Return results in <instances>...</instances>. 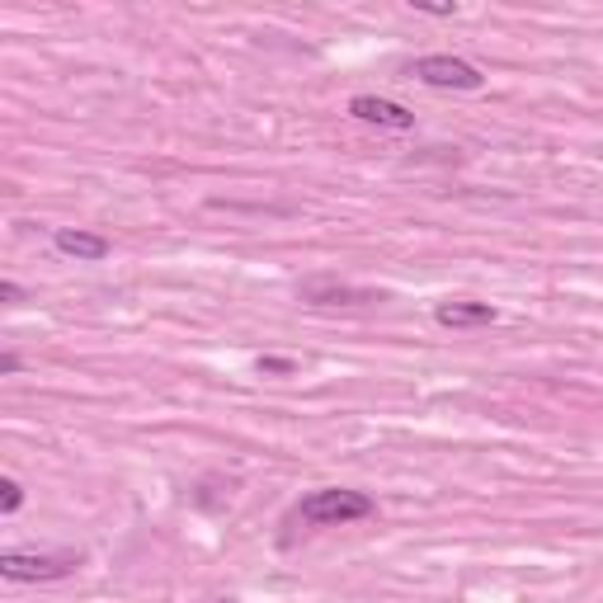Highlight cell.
<instances>
[{
    "label": "cell",
    "instance_id": "1",
    "mask_svg": "<svg viewBox=\"0 0 603 603\" xmlns=\"http://www.w3.org/2000/svg\"><path fill=\"white\" fill-rule=\"evenodd\" d=\"M372 514V500L364 491H344V485H325V491H311L302 505L293 509L297 524H311V528H335V524H354V519H368Z\"/></svg>",
    "mask_w": 603,
    "mask_h": 603
},
{
    "label": "cell",
    "instance_id": "2",
    "mask_svg": "<svg viewBox=\"0 0 603 603\" xmlns=\"http://www.w3.org/2000/svg\"><path fill=\"white\" fill-rule=\"evenodd\" d=\"M81 566L76 552H5L0 556V576L14 584H48V580H66Z\"/></svg>",
    "mask_w": 603,
    "mask_h": 603
},
{
    "label": "cell",
    "instance_id": "3",
    "mask_svg": "<svg viewBox=\"0 0 603 603\" xmlns=\"http://www.w3.org/2000/svg\"><path fill=\"white\" fill-rule=\"evenodd\" d=\"M415 81L434 85V90H481L485 76L471 62H457V57H420V62L410 66Z\"/></svg>",
    "mask_w": 603,
    "mask_h": 603
},
{
    "label": "cell",
    "instance_id": "4",
    "mask_svg": "<svg viewBox=\"0 0 603 603\" xmlns=\"http://www.w3.org/2000/svg\"><path fill=\"white\" fill-rule=\"evenodd\" d=\"M349 113L358 123H378V127H392V133H410L415 127V113L406 104H396V99H382V95H354Z\"/></svg>",
    "mask_w": 603,
    "mask_h": 603
},
{
    "label": "cell",
    "instance_id": "5",
    "mask_svg": "<svg viewBox=\"0 0 603 603\" xmlns=\"http://www.w3.org/2000/svg\"><path fill=\"white\" fill-rule=\"evenodd\" d=\"M52 246L62 250V255H71V260H85V264H99L109 255V241L104 236H95V232H71V226H57L52 232Z\"/></svg>",
    "mask_w": 603,
    "mask_h": 603
},
{
    "label": "cell",
    "instance_id": "6",
    "mask_svg": "<svg viewBox=\"0 0 603 603\" xmlns=\"http://www.w3.org/2000/svg\"><path fill=\"white\" fill-rule=\"evenodd\" d=\"M495 307L491 302H439L434 307V321L448 325V330H471V325H491L495 321Z\"/></svg>",
    "mask_w": 603,
    "mask_h": 603
},
{
    "label": "cell",
    "instance_id": "7",
    "mask_svg": "<svg viewBox=\"0 0 603 603\" xmlns=\"http://www.w3.org/2000/svg\"><path fill=\"white\" fill-rule=\"evenodd\" d=\"M20 505H24V485L14 477H5V481H0V514H14Z\"/></svg>",
    "mask_w": 603,
    "mask_h": 603
},
{
    "label": "cell",
    "instance_id": "8",
    "mask_svg": "<svg viewBox=\"0 0 603 603\" xmlns=\"http://www.w3.org/2000/svg\"><path fill=\"white\" fill-rule=\"evenodd\" d=\"M255 368H260V372H283V378H288V372H297L293 358H260Z\"/></svg>",
    "mask_w": 603,
    "mask_h": 603
},
{
    "label": "cell",
    "instance_id": "9",
    "mask_svg": "<svg viewBox=\"0 0 603 603\" xmlns=\"http://www.w3.org/2000/svg\"><path fill=\"white\" fill-rule=\"evenodd\" d=\"M0 302H10V307H14V302H24V288H20V283H0Z\"/></svg>",
    "mask_w": 603,
    "mask_h": 603
},
{
    "label": "cell",
    "instance_id": "10",
    "mask_svg": "<svg viewBox=\"0 0 603 603\" xmlns=\"http://www.w3.org/2000/svg\"><path fill=\"white\" fill-rule=\"evenodd\" d=\"M20 372V354H0V378H14Z\"/></svg>",
    "mask_w": 603,
    "mask_h": 603
},
{
    "label": "cell",
    "instance_id": "11",
    "mask_svg": "<svg viewBox=\"0 0 603 603\" xmlns=\"http://www.w3.org/2000/svg\"><path fill=\"white\" fill-rule=\"evenodd\" d=\"M415 10H424V14H457V5H415Z\"/></svg>",
    "mask_w": 603,
    "mask_h": 603
}]
</instances>
